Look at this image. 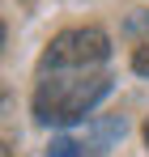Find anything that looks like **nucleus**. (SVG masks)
<instances>
[{
    "label": "nucleus",
    "mask_w": 149,
    "mask_h": 157,
    "mask_svg": "<svg viewBox=\"0 0 149 157\" xmlns=\"http://www.w3.org/2000/svg\"><path fill=\"white\" fill-rule=\"evenodd\" d=\"M111 94L107 72H73V77H47L34 89V115L47 128H68L85 119L94 106Z\"/></svg>",
    "instance_id": "obj_1"
},
{
    "label": "nucleus",
    "mask_w": 149,
    "mask_h": 157,
    "mask_svg": "<svg viewBox=\"0 0 149 157\" xmlns=\"http://www.w3.org/2000/svg\"><path fill=\"white\" fill-rule=\"evenodd\" d=\"M107 55H111V38L98 26H77L51 38V47L43 51V72H90Z\"/></svg>",
    "instance_id": "obj_2"
},
{
    "label": "nucleus",
    "mask_w": 149,
    "mask_h": 157,
    "mask_svg": "<svg viewBox=\"0 0 149 157\" xmlns=\"http://www.w3.org/2000/svg\"><path fill=\"white\" fill-rule=\"evenodd\" d=\"M47 157H85V149L77 144V140H51V149H47Z\"/></svg>",
    "instance_id": "obj_3"
},
{
    "label": "nucleus",
    "mask_w": 149,
    "mask_h": 157,
    "mask_svg": "<svg viewBox=\"0 0 149 157\" xmlns=\"http://www.w3.org/2000/svg\"><path fill=\"white\" fill-rule=\"evenodd\" d=\"M132 68H136L141 77H149V38L136 47V51H132Z\"/></svg>",
    "instance_id": "obj_4"
},
{
    "label": "nucleus",
    "mask_w": 149,
    "mask_h": 157,
    "mask_svg": "<svg viewBox=\"0 0 149 157\" xmlns=\"http://www.w3.org/2000/svg\"><path fill=\"white\" fill-rule=\"evenodd\" d=\"M9 110V85H0V115Z\"/></svg>",
    "instance_id": "obj_5"
},
{
    "label": "nucleus",
    "mask_w": 149,
    "mask_h": 157,
    "mask_svg": "<svg viewBox=\"0 0 149 157\" xmlns=\"http://www.w3.org/2000/svg\"><path fill=\"white\" fill-rule=\"evenodd\" d=\"M0 47H4V21H0Z\"/></svg>",
    "instance_id": "obj_6"
},
{
    "label": "nucleus",
    "mask_w": 149,
    "mask_h": 157,
    "mask_svg": "<svg viewBox=\"0 0 149 157\" xmlns=\"http://www.w3.org/2000/svg\"><path fill=\"white\" fill-rule=\"evenodd\" d=\"M0 157H9V144H0Z\"/></svg>",
    "instance_id": "obj_7"
},
{
    "label": "nucleus",
    "mask_w": 149,
    "mask_h": 157,
    "mask_svg": "<svg viewBox=\"0 0 149 157\" xmlns=\"http://www.w3.org/2000/svg\"><path fill=\"white\" fill-rule=\"evenodd\" d=\"M145 144H149V119H145Z\"/></svg>",
    "instance_id": "obj_8"
}]
</instances>
